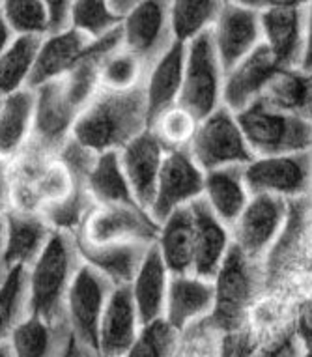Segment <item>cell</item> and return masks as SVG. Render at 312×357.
I'll return each mask as SVG.
<instances>
[{"instance_id":"cell-1","label":"cell","mask_w":312,"mask_h":357,"mask_svg":"<svg viewBox=\"0 0 312 357\" xmlns=\"http://www.w3.org/2000/svg\"><path fill=\"white\" fill-rule=\"evenodd\" d=\"M150 116L144 88L130 92L100 90L77 116L73 137L94 153L120 152L148 131Z\"/></svg>"},{"instance_id":"cell-2","label":"cell","mask_w":312,"mask_h":357,"mask_svg":"<svg viewBox=\"0 0 312 357\" xmlns=\"http://www.w3.org/2000/svg\"><path fill=\"white\" fill-rule=\"evenodd\" d=\"M8 210L43 213L70 197L75 178L58 155L45 152L30 141L8 167Z\"/></svg>"},{"instance_id":"cell-3","label":"cell","mask_w":312,"mask_h":357,"mask_svg":"<svg viewBox=\"0 0 312 357\" xmlns=\"http://www.w3.org/2000/svg\"><path fill=\"white\" fill-rule=\"evenodd\" d=\"M264 292V262L247 257L232 243L213 277V309L208 320L221 335L240 331L249 326Z\"/></svg>"},{"instance_id":"cell-4","label":"cell","mask_w":312,"mask_h":357,"mask_svg":"<svg viewBox=\"0 0 312 357\" xmlns=\"http://www.w3.org/2000/svg\"><path fill=\"white\" fill-rule=\"evenodd\" d=\"M83 266L77 238L54 232L45 251L29 270V312L49 322L65 318V298Z\"/></svg>"},{"instance_id":"cell-5","label":"cell","mask_w":312,"mask_h":357,"mask_svg":"<svg viewBox=\"0 0 312 357\" xmlns=\"http://www.w3.org/2000/svg\"><path fill=\"white\" fill-rule=\"evenodd\" d=\"M254 158L312 150V120L267 105L262 98L236 114Z\"/></svg>"},{"instance_id":"cell-6","label":"cell","mask_w":312,"mask_h":357,"mask_svg":"<svg viewBox=\"0 0 312 357\" xmlns=\"http://www.w3.org/2000/svg\"><path fill=\"white\" fill-rule=\"evenodd\" d=\"M223 66L210 30L185 45L180 105L201 122L223 105Z\"/></svg>"},{"instance_id":"cell-7","label":"cell","mask_w":312,"mask_h":357,"mask_svg":"<svg viewBox=\"0 0 312 357\" xmlns=\"http://www.w3.org/2000/svg\"><path fill=\"white\" fill-rule=\"evenodd\" d=\"M189 152L204 172L223 167H245L254 159L236 114L224 105L198 122Z\"/></svg>"},{"instance_id":"cell-8","label":"cell","mask_w":312,"mask_h":357,"mask_svg":"<svg viewBox=\"0 0 312 357\" xmlns=\"http://www.w3.org/2000/svg\"><path fill=\"white\" fill-rule=\"evenodd\" d=\"M159 225L146 210L136 204L95 206L86 217L77 238L94 247L105 245H153Z\"/></svg>"},{"instance_id":"cell-9","label":"cell","mask_w":312,"mask_h":357,"mask_svg":"<svg viewBox=\"0 0 312 357\" xmlns=\"http://www.w3.org/2000/svg\"><path fill=\"white\" fill-rule=\"evenodd\" d=\"M243 178L251 195H270L284 200L303 199L311 189L312 150L254 158L243 167Z\"/></svg>"},{"instance_id":"cell-10","label":"cell","mask_w":312,"mask_h":357,"mask_svg":"<svg viewBox=\"0 0 312 357\" xmlns=\"http://www.w3.org/2000/svg\"><path fill=\"white\" fill-rule=\"evenodd\" d=\"M288 210L290 200L270 195H251L249 204L230 229L232 243L247 257L264 262L271 247L283 234Z\"/></svg>"},{"instance_id":"cell-11","label":"cell","mask_w":312,"mask_h":357,"mask_svg":"<svg viewBox=\"0 0 312 357\" xmlns=\"http://www.w3.org/2000/svg\"><path fill=\"white\" fill-rule=\"evenodd\" d=\"M120 40L125 51L150 68L176 43L171 30V2L136 0L120 24Z\"/></svg>"},{"instance_id":"cell-12","label":"cell","mask_w":312,"mask_h":357,"mask_svg":"<svg viewBox=\"0 0 312 357\" xmlns=\"http://www.w3.org/2000/svg\"><path fill=\"white\" fill-rule=\"evenodd\" d=\"M212 38L226 75L264 43L258 8L254 2H223L212 26Z\"/></svg>"},{"instance_id":"cell-13","label":"cell","mask_w":312,"mask_h":357,"mask_svg":"<svg viewBox=\"0 0 312 357\" xmlns=\"http://www.w3.org/2000/svg\"><path fill=\"white\" fill-rule=\"evenodd\" d=\"M262 41L283 68H299L305 47L306 2H254Z\"/></svg>"},{"instance_id":"cell-14","label":"cell","mask_w":312,"mask_h":357,"mask_svg":"<svg viewBox=\"0 0 312 357\" xmlns=\"http://www.w3.org/2000/svg\"><path fill=\"white\" fill-rule=\"evenodd\" d=\"M112 284L83 262L65 298V318L71 333L83 344L98 350V337Z\"/></svg>"},{"instance_id":"cell-15","label":"cell","mask_w":312,"mask_h":357,"mask_svg":"<svg viewBox=\"0 0 312 357\" xmlns=\"http://www.w3.org/2000/svg\"><path fill=\"white\" fill-rule=\"evenodd\" d=\"M204 195V170L194 163L189 150L166 152L155 188L150 215L157 225L172 211L191 206Z\"/></svg>"},{"instance_id":"cell-16","label":"cell","mask_w":312,"mask_h":357,"mask_svg":"<svg viewBox=\"0 0 312 357\" xmlns=\"http://www.w3.org/2000/svg\"><path fill=\"white\" fill-rule=\"evenodd\" d=\"M34 123L30 141L45 152L58 155L73 137L79 111L65 94L62 79L34 88Z\"/></svg>"},{"instance_id":"cell-17","label":"cell","mask_w":312,"mask_h":357,"mask_svg":"<svg viewBox=\"0 0 312 357\" xmlns=\"http://www.w3.org/2000/svg\"><path fill=\"white\" fill-rule=\"evenodd\" d=\"M281 70L283 66L262 43L224 75L223 105L234 114L245 111L251 103L264 96L265 88Z\"/></svg>"},{"instance_id":"cell-18","label":"cell","mask_w":312,"mask_h":357,"mask_svg":"<svg viewBox=\"0 0 312 357\" xmlns=\"http://www.w3.org/2000/svg\"><path fill=\"white\" fill-rule=\"evenodd\" d=\"M165 155L166 152L150 129L133 139L130 144H125L118 152L120 165L127 178L131 193L142 210L150 211L152 208Z\"/></svg>"},{"instance_id":"cell-19","label":"cell","mask_w":312,"mask_h":357,"mask_svg":"<svg viewBox=\"0 0 312 357\" xmlns=\"http://www.w3.org/2000/svg\"><path fill=\"white\" fill-rule=\"evenodd\" d=\"M6 245L2 264L8 270L30 266L40 258L53 238L54 230L42 213L6 210Z\"/></svg>"},{"instance_id":"cell-20","label":"cell","mask_w":312,"mask_h":357,"mask_svg":"<svg viewBox=\"0 0 312 357\" xmlns=\"http://www.w3.org/2000/svg\"><path fill=\"white\" fill-rule=\"evenodd\" d=\"M142 322L130 287L112 288L101 318L98 351L101 357H125L141 331Z\"/></svg>"},{"instance_id":"cell-21","label":"cell","mask_w":312,"mask_h":357,"mask_svg":"<svg viewBox=\"0 0 312 357\" xmlns=\"http://www.w3.org/2000/svg\"><path fill=\"white\" fill-rule=\"evenodd\" d=\"M191 208L194 217L193 275L213 281L232 245L230 229L219 221L204 199L193 202Z\"/></svg>"},{"instance_id":"cell-22","label":"cell","mask_w":312,"mask_h":357,"mask_svg":"<svg viewBox=\"0 0 312 357\" xmlns=\"http://www.w3.org/2000/svg\"><path fill=\"white\" fill-rule=\"evenodd\" d=\"M213 281L187 275H171L165 303V320L180 333L212 314Z\"/></svg>"},{"instance_id":"cell-23","label":"cell","mask_w":312,"mask_h":357,"mask_svg":"<svg viewBox=\"0 0 312 357\" xmlns=\"http://www.w3.org/2000/svg\"><path fill=\"white\" fill-rule=\"evenodd\" d=\"M92 45V41L77 32L75 29L68 30L64 34L45 36L40 43L38 59H36L34 71L30 75L29 88H38L47 82L58 81L73 70V66L83 59Z\"/></svg>"},{"instance_id":"cell-24","label":"cell","mask_w":312,"mask_h":357,"mask_svg":"<svg viewBox=\"0 0 312 357\" xmlns=\"http://www.w3.org/2000/svg\"><path fill=\"white\" fill-rule=\"evenodd\" d=\"M169 282H171V271L166 270L165 262L153 243L148 247L141 268L130 284L142 326L165 317Z\"/></svg>"},{"instance_id":"cell-25","label":"cell","mask_w":312,"mask_h":357,"mask_svg":"<svg viewBox=\"0 0 312 357\" xmlns=\"http://www.w3.org/2000/svg\"><path fill=\"white\" fill-rule=\"evenodd\" d=\"M185 64V45L174 43L159 60H155L146 71L144 96L148 103V116L152 120L169 107L180 103Z\"/></svg>"},{"instance_id":"cell-26","label":"cell","mask_w":312,"mask_h":357,"mask_svg":"<svg viewBox=\"0 0 312 357\" xmlns=\"http://www.w3.org/2000/svg\"><path fill=\"white\" fill-rule=\"evenodd\" d=\"M73 337L68 318L49 322L29 314L10 337L15 357H64Z\"/></svg>"},{"instance_id":"cell-27","label":"cell","mask_w":312,"mask_h":357,"mask_svg":"<svg viewBox=\"0 0 312 357\" xmlns=\"http://www.w3.org/2000/svg\"><path fill=\"white\" fill-rule=\"evenodd\" d=\"M155 247L171 275L193 273L194 217L191 206H183L180 210L172 211L161 222Z\"/></svg>"},{"instance_id":"cell-28","label":"cell","mask_w":312,"mask_h":357,"mask_svg":"<svg viewBox=\"0 0 312 357\" xmlns=\"http://www.w3.org/2000/svg\"><path fill=\"white\" fill-rule=\"evenodd\" d=\"M210 210L219 221L232 229L251 200L247 183L243 178V167H223L204 172V195Z\"/></svg>"},{"instance_id":"cell-29","label":"cell","mask_w":312,"mask_h":357,"mask_svg":"<svg viewBox=\"0 0 312 357\" xmlns=\"http://www.w3.org/2000/svg\"><path fill=\"white\" fill-rule=\"evenodd\" d=\"M77 249L83 262L105 277L114 288L130 287L148 251L146 245H135V243L94 247L79 238H77Z\"/></svg>"},{"instance_id":"cell-30","label":"cell","mask_w":312,"mask_h":357,"mask_svg":"<svg viewBox=\"0 0 312 357\" xmlns=\"http://www.w3.org/2000/svg\"><path fill=\"white\" fill-rule=\"evenodd\" d=\"M36 96L32 88L0 100V158L13 159L32 139Z\"/></svg>"},{"instance_id":"cell-31","label":"cell","mask_w":312,"mask_h":357,"mask_svg":"<svg viewBox=\"0 0 312 357\" xmlns=\"http://www.w3.org/2000/svg\"><path fill=\"white\" fill-rule=\"evenodd\" d=\"M262 100L279 111L312 120V75L301 68H283L265 88Z\"/></svg>"},{"instance_id":"cell-32","label":"cell","mask_w":312,"mask_h":357,"mask_svg":"<svg viewBox=\"0 0 312 357\" xmlns=\"http://www.w3.org/2000/svg\"><path fill=\"white\" fill-rule=\"evenodd\" d=\"M256 322H249L256 337L258 357H305V348L297 339L294 312L290 314H258Z\"/></svg>"},{"instance_id":"cell-33","label":"cell","mask_w":312,"mask_h":357,"mask_svg":"<svg viewBox=\"0 0 312 357\" xmlns=\"http://www.w3.org/2000/svg\"><path fill=\"white\" fill-rule=\"evenodd\" d=\"M86 188L95 206L136 204L120 165L118 152L98 153L94 167L86 178Z\"/></svg>"},{"instance_id":"cell-34","label":"cell","mask_w":312,"mask_h":357,"mask_svg":"<svg viewBox=\"0 0 312 357\" xmlns=\"http://www.w3.org/2000/svg\"><path fill=\"white\" fill-rule=\"evenodd\" d=\"M43 38H15L0 56V100L29 88Z\"/></svg>"},{"instance_id":"cell-35","label":"cell","mask_w":312,"mask_h":357,"mask_svg":"<svg viewBox=\"0 0 312 357\" xmlns=\"http://www.w3.org/2000/svg\"><path fill=\"white\" fill-rule=\"evenodd\" d=\"M223 2L217 0H176L171 2V30L176 43L187 45L215 24Z\"/></svg>"},{"instance_id":"cell-36","label":"cell","mask_w":312,"mask_h":357,"mask_svg":"<svg viewBox=\"0 0 312 357\" xmlns=\"http://www.w3.org/2000/svg\"><path fill=\"white\" fill-rule=\"evenodd\" d=\"M196 128H198V120L180 103L153 116L148 126L165 152L189 150Z\"/></svg>"},{"instance_id":"cell-37","label":"cell","mask_w":312,"mask_h":357,"mask_svg":"<svg viewBox=\"0 0 312 357\" xmlns=\"http://www.w3.org/2000/svg\"><path fill=\"white\" fill-rule=\"evenodd\" d=\"M148 68L122 45L107 54L100 68L101 90L130 92L144 84Z\"/></svg>"},{"instance_id":"cell-38","label":"cell","mask_w":312,"mask_h":357,"mask_svg":"<svg viewBox=\"0 0 312 357\" xmlns=\"http://www.w3.org/2000/svg\"><path fill=\"white\" fill-rule=\"evenodd\" d=\"M29 314V277L26 270L15 268L0 288V340H10Z\"/></svg>"},{"instance_id":"cell-39","label":"cell","mask_w":312,"mask_h":357,"mask_svg":"<svg viewBox=\"0 0 312 357\" xmlns=\"http://www.w3.org/2000/svg\"><path fill=\"white\" fill-rule=\"evenodd\" d=\"M0 13L15 38L47 36V10L42 0H6L0 2Z\"/></svg>"},{"instance_id":"cell-40","label":"cell","mask_w":312,"mask_h":357,"mask_svg":"<svg viewBox=\"0 0 312 357\" xmlns=\"http://www.w3.org/2000/svg\"><path fill=\"white\" fill-rule=\"evenodd\" d=\"M180 335L165 318L144 324L125 357H174Z\"/></svg>"},{"instance_id":"cell-41","label":"cell","mask_w":312,"mask_h":357,"mask_svg":"<svg viewBox=\"0 0 312 357\" xmlns=\"http://www.w3.org/2000/svg\"><path fill=\"white\" fill-rule=\"evenodd\" d=\"M120 21L101 0H77L73 2V29L90 41L103 40L120 29Z\"/></svg>"},{"instance_id":"cell-42","label":"cell","mask_w":312,"mask_h":357,"mask_svg":"<svg viewBox=\"0 0 312 357\" xmlns=\"http://www.w3.org/2000/svg\"><path fill=\"white\" fill-rule=\"evenodd\" d=\"M219 340L221 333L204 318L183 329L174 357H219Z\"/></svg>"},{"instance_id":"cell-43","label":"cell","mask_w":312,"mask_h":357,"mask_svg":"<svg viewBox=\"0 0 312 357\" xmlns=\"http://www.w3.org/2000/svg\"><path fill=\"white\" fill-rule=\"evenodd\" d=\"M219 357H258V346L251 324L234 333L221 335Z\"/></svg>"},{"instance_id":"cell-44","label":"cell","mask_w":312,"mask_h":357,"mask_svg":"<svg viewBox=\"0 0 312 357\" xmlns=\"http://www.w3.org/2000/svg\"><path fill=\"white\" fill-rule=\"evenodd\" d=\"M47 10V36L64 34L73 29V2L56 0L45 2Z\"/></svg>"},{"instance_id":"cell-45","label":"cell","mask_w":312,"mask_h":357,"mask_svg":"<svg viewBox=\"0 0 312 357\" xmlns=\"http://www.w3.org/2000/svg\"><path fill=\"white\" fill-rule=\"evenodd\" d=\"M294 324L297 339L305 351H312V294L303 299L294 310Z\"/></svg>"},{"instance_id":"cell-46","label":"cell","mask_w":312,"mask_h":357,"mask_svg":"<svg viewBox=\"0 0 312 357\" xmlns=\"http://www.w3.org/2000/svg\"><path fill=\"white\" fill-rule=\"evenodd\" d=\"M301 70L312 75V2H306V21H305V47L301 59Z\"/></svg>"},{"instance_id":"cell-47","label":"cell","mask_w":312,"mask_h":357,"mask_svg":"<svg viewBox=\"0 0 312 357\" xmlns=\"http://www.w3.org/2000/svg\"><path fill=\"white\" fill-rule=\"evenodd\" d=\"M64 357H101V356L98 350L83 344V342H81V340H77L75 337H71L70 346H68Z\"/></svg>"},{"instance_id":"cell-48","label":"cell","mask_w":312,"mask_h":357,"mask_svg":"<svg viewBox=\"0 0 312 357\" xmlns=\"http://www.w3.org/2000/svg\"><path fill=\"white\" fill-rule=\"evenodd\" d=\"M136 0H107V6L112 12V15L118 19L120 23L124 21L131 13V10L135 8Z\"/></svg>"},{"instance_id":"cell-49","label":"cell","mask_w":312,"mask_h":357,"mask_svg":"<svg viewBox=\"0 0 312 357\" xmlns=\"http://www.w3.org/2000/svg\"><path fill=\"white\" fill-rule=\"evenodd\" d=\"M8 167H10V161H6V159L0 158V202L6 206V210H8V199H10Z\"/></svg>"},{"instance_id":"cell-50","label":"cell","mask_w":312,"mask_h":357,"mask_svg":"<svg viewBox=\"0 0 312 357\" xmlns=\"http://www.w3.org/2000/svg\"><path fill=\"white\" fill-rule=\"evenodd\" d=\"M13 40H15V36H13V32L6 24L4 17H2V13H0V56L6 53Z\"/></svg>"},{"instance_id":"cell-51","label":"cell","mask_w":312,"mask_h":357,"mask_svg":"<svg viewBox=\"0 0 312 357\" xmlns=\"http://www.w3.org/2000/svg\"><path fill=\"white\" fill-rule=\"evenodd\" d=\"M4 211H0V262H2L4 245H6V213Z\"/></svg>"},{"instance_id":"cell-52","label":"cell","mask_w":312,"mask_h":357,"mask_svg":"<svg viewBox=\"0 0 312 357\" xmlns=\"http://www.w3.org/2000/svg\"><path fill=\"white\" fill-rule=\"evenodd\" d=\"M0 357H15V351H13L10 340H0Z\"/></svg>"},{"instance_id":"cell-53","label":"cell","mask_w":312,"mask_h":357,"mask_svg":"<svg viewBox=\"0 0 312 357\" xmlns=\"http://www.w3.org/2000/svg\"><path fill=\"white\" fill-rule=\"evenodd\" d=\"M8 273H10V270H8V268H6V266H4V264L0 262V288H2V284L6 282Z\"/></svg>"},{"instance_id":"cell-54","label":"cell","mask_w":312,"mask_h":357,"mask_svg":"<svg viewBox=\"0 0 312 357\" xmlns=\"http://www.w3.org/2000/svg\"><path fill=\"white\" fill-rule=\"evenodd\" d=\"M306 202H309V219H311V232H312V178H311V189L306 195Z\"/></svg>"},{"instance_id":"cell-55","label":"cell","mask_w":312,"mask_h":357,"mask_svg":"<svg viewBox=\"0 0 312 357\" xmlns=\"http://www.w3.org/2000/svg\"><path fill=\"white\" fill-rule=\"evenodd\" d=\"M4 210H6V206H4V204H2V202H0V211H4Z\"/></svg>"},{"instance_id":"cell-56","label":"cell","mask_w":312,"mask_h":357,"mask_svg":"<svg viewBox=\"0 0 312 357\" xmlns=\"http://www.w3.org/2000/svg\"><path fill=\"white\" fill-rule=\"evenodd\" d=\"M305 357H312V351H306V354H305Z\"/></svg>"}]
</instances>
